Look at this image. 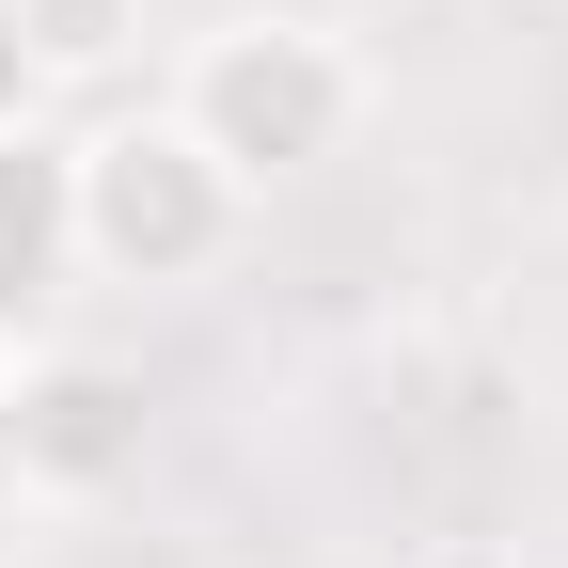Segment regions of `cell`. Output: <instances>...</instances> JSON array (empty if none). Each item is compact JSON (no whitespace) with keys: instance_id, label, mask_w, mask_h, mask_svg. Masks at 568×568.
<instances>
[{"instance_id":"6da1fadb","label":"cell","mask_w":568,"mask_h":568,"mask_svg":"<svg viewBox=\"0 0 568 568\" xmlns=\"http://www.w3.org/2000/svg\"><path fill=\"white\" fill-rule=\"evenodd\" d=\"M159 111H174L205 159L268 205V190L332 174L347 142L379 126V48L347 32V17H316V0H222L205 32H174Z\"/></svg>"},{"instance_id":"7a4b0ae2","label":"cell","mask_w":568,"mask_h":568,"mask_svg":"<svg viewBox=\"0 0 568 568\" xmlns=\"http://www.w3.org/2000/svg\"><path fill=\"white\" fill-rule=\"evenodd\" d=\"M268 205L205 159V142L142 95V111H95L63 126V268L80 284H126V301H190V284H222L253 253Z\"/></svg>"},{"instance_id":"3957f363","label":"cell","mask_w":568,"mask_h":568,"mask_svg":"<svg viewBox=\"0 0 568 568\" xmlns=\"http://www.w3.org/2000/svg\"><path fill=\"white\" fill-rule=\"evenodd\" d=\"M0 458L48 506H95L142 474V364L111 347H17V395H0Z\"/></svg>"},{"instance_id":"277c9868","label":"cell","mask_w":568,"mask_h":568,"mask_svg":"<svg viewBox=\"0 0 568 568\" xmlns=\"http://www.w3.org/2000/svg\"><path fill=\"white\" fill-rule=\"evenodd\" d=\"M63 284V126H0V332Z\"/></svg>"},{"instance_id":"5b68a950","label":"cell","mask_w":568,"mask_h":568,"mask_svg":"<svg viewBox=\"0 0 568 568\" xmlns=\"http://www.w3.org/2000/svg\"><path fill=\"white\" fill-rule=\"evenodd\" d=\"M17 32L48 63V95H111L142 63V32H159V0H17Z\"/></svg>"},{"instance_id":"8992f818","label":"cell","mask_w":568,"mask_h":568,"mask_svg":"<svg viewBox=\"0 0 568 568\" xmlns=\"http://www.w3.org/2000/svg\"><path fill=\"white\" fill-rule=\"evenodd\" d=\"M0 126H63L48 63H32V32H17V0H0Z\"/></svg>"},{"instance_id":"52a82bcc","label":"cell","mask_w":568,"mask_h":568,"mask_svg":"<svg viewBox=\"0 0 568 568\" xmlns=\"http://www.w3.org/2000/svg\"><path fill=\"white\" fill-rule=\"evenodd\" d=\"M17 347H32V332H0V395H17Z\"/></svg>"}]
</instances>
